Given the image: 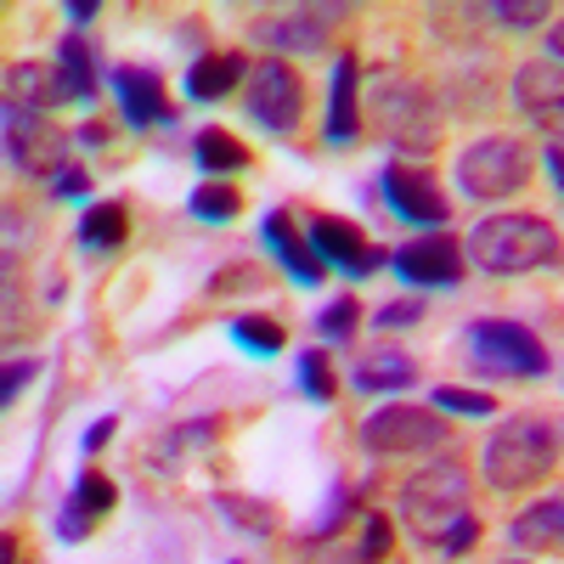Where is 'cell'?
Instances as JSON below:
<instances>
[{
    "mask_svg": "<svg viewBox=\"0 0 564 564\" xmlns=\"http://www.w3.org/2000/svg\"><path fill=\"white\" fill-rule=\"evenodd\" d=\"M294 372H300V390L311 395V401H339V367H334V356H327L322 345H311V350H300L294 356Z\"/></svg>",
    "mask_w": 564,
    "mask_h": 564,
    "instance_id": "27",
    "label": "cell"
},
{
    "mask_svg": "<svg viewBox=\"0 0 564 564\" xmlns=\"http://www.w3.org/2000/svg\"><path fill=\"white\" fill-rule=\"evenodd\" d=\"M531 170L536 164H531V148L520 135H480V141H468V148L452 159L457 193L475 198V204H502L513 193H525Z\"/></svg>",
    "mask_w": 564,
    "mask_h": 564,
    "instance_id": "5",
    "label": "cell"
},
{
    "mask_svg": "<svg viewBox=\"0 0 564 564\" xmlns=\"http://www.w3.org/2000/svg\"><path fill=\"white\" fill-rule=\"evenodd\" d=\"M356 441L372 463H384V457H435L452 441V430H446V412H435V406L390 401L361 423Z\"/></svg>",
    "mask_w": 564,
    "mask_h": 564,
    "instance_id": "7",
    "label": "cell"
},
{
    "mask_svg": "<svg viewBox=\"0 0 564 564\" xmlns=\"http://www.w3.org/2000/svg\"><path fill=\"white\" fill-rule=\"evenodd\" d=\"M463 356L480 379H547L553 356L547 345L513 316H480L463 327Z\"/></svg>",
    "mask_w": 564,
    "mask_h": 564,
    "instance_id": "3",
    "label": "cell"
},
{
    "mask_svg": "<svg viewBox=\"0 0 564 564\" xmlns=\"http://www.w3.org/2000/svg\"><path fill=\"white\" fill-rule=\"evenodd\" d=\"M79 249H90V254H113V249H124L130 243V209L113 198V204H85V215H79Z\"/></svg>",
    "mask_w": 564,
    "mask_h": 564,
    "instance_id": "25",
    "label": "cell"
},
{
    "mask_svg": "<svg viewBox=\"0 0 564 564\" xmlns=\"http://www.w3.org/2000/svg\"><path fill=\"white\" fill-rule=\"evenodd\" d=\"M547 63H564V18L547 23Z\"/></svg>",
    "mask_w": 564,
    "mask_h": 564,
    "instance_id": "43",
    "label": "cell"
},
{
    "mask_svg": "<svg viewBox=\"0 0 564 564\" xmlns=\"http://www.w3.org/2000/svg\"><path fill=\"white\" fill-rule=\"evenodd\" d=\"M423 311H430V294H406V300H395V305H379V327H412V322H423Z\"/></svg>",
    "mask_w": 564,
    "mask_h": 564,
    "instance_id": "36",
    "label": "cell"
},
{
    "mask_svg": "<svg viewBox=\"0 0 564 564\" xmlns=\"http://www.w3.org/2000/svg\"><path fill=\"white\" fill-rule=\"evenodd\" d=\"M34 372H40V361L34 356H23V361H7V384H0V401H18L23 390H29V379H34Z\"/></svg>",
    "mask_w": 564,
    "mask_h": 564,
    "instance_id": "37",
    "label": "cell"
},
{
    "mask_svg": "<svg viewBox=\"0 0 564 564\" xmlns=\"http://www.w3.org/2000/svg\"><path fill=\"white\" fill-rule=\"evenodd\" d=\"M345 7H282V12H265L254 18V40L271 45V57H316L334 45V29H339Z\"/></svg>",
    "mask_w": 564,
    "mask_h": 564,
    "instance_id": "10",
    "label": "cell"
},
{
    "mask_svg": "<svg viewBox=\"0 0 564 564\" xmlns=\"http://www.w3.org/2000/svg\"><path fill=\"white\" fill-rule=\"evenodd\" d=\"M435 412H452V417H491L497 412V395L491 390H457V384H441L430 395Z\"/></svg>",
    "mask_w": 564,
    "mask_h": 564,
    "instance_id": "33",
    "label": "cell"
},
{
    "mask_svg": "<svg viewBox=\"0 0 564 564\" xmlns=\"http://www.w3.org/2000/svg\"><path fill=\"white\" fill-rule=\"evenodd\" d=\"M508 564H520V558H508Z\"/></svg>",
    "mask_w": 564,
    "mask_h": 564,
    "instance_id": "46",
    "label": "cell"
},
{
    "mask_svg": "<svg viewBox=\"0 0 564 564\" xmlns=\"http://www.w3.org/2000/svg\"><path fill=\"white\" fill-rule=\"evenodd\" d=\"M113 430H119V417H97V423H90V430H85V457H97L113 441Z\"/></svg>",
    "mask_w": 564,
    "mask_h": 564,
    "instance_id": "39",
    "label": "cell"
},
{
    "mask_svg": "<svg viewBox=\"0 0 564 564\" xmlns=\"http://www.w3.org/2000/svg\"><path fill=\"white\" fill-rule=\"evenodd\" d=\"M390 271L406 282V289H457L463 271H468V254H463L457 238L430 231V238H412V243L390 249Z\"/></svg>",
    "mask_w": 564,
    "mask_h": 564,
    "instance_id": "14",
    "label": "cell"
},
{
    "mask_svg": "<svg viewBox=\"0 0 564 564\" xmlns=\"http://www.w3.org/2000/svg\"><path fill=\"white\" fill-rule=\"evenodd\" d=\"M108 85L119 97V113L130 130H153V124H175V102L164 90V74L148 68V63H113L108 68Z\"/></svg>",
    "mask_w": 564,
    "mask_h": 564,
    "instance_id": "15",
    "label": "cell"
},
{
    "mask_svg": "<svg viewBox=\"0 0 564 564\" xmlns=\"http://www.w3.org/2000/svg\"><path fill=\"white\" fill-rule=\"evenodd\" d=\"M113 508H119V486H113V475H102V468H79L74 497L63 502L57 536H63V542H85L90 531H97L102 513H113Z\"/></svg>",
    "mask_w": 564,
    "mask_h": 564,
    "instance_id": "18",
    "label": "cell"
},
{
    "mask_svg": "<svg viewBox=\"0 0 564 564\" xmlns=\"http://www.w3.org/2000/svg\"><path fill=\"white\" fill-rule=\"evenodd\" d=\"M542 164H547V181H553V193L564 198V148H547V153H542Z\"/></svg>",
    "mask_w": 564,
    "mask_h": 564,
    "instance_id": "41",
    "label": "cell"
},
{
    "mask_svg": "<svg viewBox=\"0 0 564 564\" xmlns=\"http://www.w3.org/2000/svg\"><path fill=\"white\" fill-rule=\"evenodd\" d=\"M390 553H395V520H390V513H379V508H367V513H361L356 558H361V564H384Z\"/></svg>",
    "mask_w": 564,
    "mask_h": 564,
    "instance_id": "31",
    "label": "cell"
},
{
    "mask_svg": "<svg viewBox=\"0 0 564 564\" xmlns=\"http://www.w3.org/2000/svg\"><path fill=\"white\" fill-rule=\"evenodd\" d=\"M231 339H238L249 356H282V345H289V327H282L276 316L249 311V316H231Z\"/></svg>",
    "mask_w": 564,
    "mask_h": 564,
    "instance_id": "28",
    "label": "cell"
},
{
    "mask_svg": "<svg viewBox=\"0 0 564 564\" xmlns=\"http://www.w3.org/2000/svg\"><path fill=\"white\" fill-rule=\"evenodd\" d=\"M7 164L29 181H45L52 186L68 164H74V141L45 119V113H29V108H12L7 102Z\"/></svg>",
    "mask_w": 564,
    "mask_h": 564,
    "instance_id": "9",
    "label": "cell"
},
{
    "mask_svg": "<svg viewBox=\"0 0 564 564\" xmlns=\"http://www.w3.org/2000/svg\"><path fill=\"white\" fill-rule=\"evenodd\" d=\"M486 18H497L502 29H536V23H553V7H542V0H502V7H486Z\"/></svg>",
    "mask_w": 564,
    "mask_h": 564,
    "instance_id": "34",
    "label": "cell"
},
{
    "mask_svg": "<svg viewBox=\"0 0 564 564\" xmlns=\"http://www.w3.org/2000/svg\"><path fill=\"white\" fill-rule=\"evenodd\" d=\"M79 148H108V124H97V119H90V124H79Z\"/></svg>",
    "mask_w": 564,
    "mask_h": 564,
    "instance_id": "42",
    "label": "cell"
},
{
    "mask_svg": "<svg viewBox=\"0 0 564 564\" xmlns=\"http://www.w3.org/2000/svg\"><path fill=\"white\" fill-rule=\"evenodd\" d=\"M231 289H243V294H265V289H271V276H265L254 260H231V265H220V271L209 276V300H226Z\"/></svg>",
    "mask_w": 564,
    "mask_h": 564,
    "instance_id": "32",
    "label": "cell"
},
{
    "mask_svg": "<svg viewBox=\"0 0 564 564\" xmlns=\"http://www.w3.org/2000/svg\"><path fill=\"white\" fill-rule=\"evenodd\" d=\"M513 108L525 113L531 130L547 135V148H564V68L547 57H531L513 68Z\"/></svg>",
    "mask_w": 564,
    "mask_h": 564,
    "instance_id": "13",
    "label": "cell"
},
{
    "mask_svg": "<svg viewBox=\"0 0 564 564\" xmlns=\"http://www.w3.org/2000/svg\"><path fill=\"white\" fill-rule=\"evenodd\" d=\"M311 553H316V564H361L356 547L345 553V547H334V542H311Z\"/></svg>",
    "mask_w": 564,
    "mask_h": 564,
    "instance_id": "40",
    "label": "cell"
},
{
    "mask_svg": "<svg viewBox=\"0 0 564 564\" xmlns=\"http://www.w3.org/2000/svg\"><path fill=\"white\" fill-rule=\"evenodd\" d=\"M379 130L395 153H435L441 148V130H446V113L435 102V90L423 79H395V74H379Z\"/></svg>",
    "mask_w": 564,
    "mask_h": 564,
    "instance_id": "6",
    "label": "cell"
},
{
    "mask_svg": "<svg viewBox=\"0 0 564 564\" xmlns=\"http://www.w3.org/2000/svg\"><path fill=\"white\" fill-rule=\"evenodd\" d=\"M7 102L12 108H29V113H45V108H57L68 97H63L57 68H45L34 57H18V63H7Z\"/></svg>",
    "mask_w": 564,
    "mask_h": 564,
    "instance_id": "23",
    "label": "cell"
},
{
    "mask_svg": "<svg viewBox=\"0 0 564 564\" xmlns=\"http://www.w3.org/2000/svg\"><path fill=\"white\" fill-rule=\"evenodd\" d=\"M558 452H564V430L542 412H513L502 417V430L486 435V452H480V475L491 491L513 497V491H531L542 486L553 468H558Z\"/></svg>",
    "mask_w": 564,
    "mask_h": 564,
    "instance_id": "1",
    "label": "cell"
},
{
    "mask_svg": "<svg viewBox=\"0 0 564 564\" xmlns=\"http://www.w3.org/2000/svg\"><path fill=\"white\" fill-rule=\"evenodd\" d=\"M186 209H193L198 220H209V226H226V220H238L243 215V193L231 181H204L193 198H186Z\"/></svg>",
    "mask_w": 564,
    "mask_h": 564,
    "instance_id": "30",
    "label": "cell"
},
{
    "mask_svg": "<svg viewBox=\"0 0 564 564\" xmlns=\"http://www.w3.org/2000/svg\"><path fill=\"white\" fill-rule=\"evenodd\" d=\"M193 159H198L204 175H238V170L254 164L249 141H243V135H231L226 124H204V130L193 135Z\"/></svg>",
    "mask_w": 564,
    "mask_h": 564,
    "instance_id": "24",
    "label": "cell"
},
{
    "mask_svg": "<svg viewBox=\"0 0 564 564\" xmlns=\"http://www.w3.org/2000/svg\"><path fill=\"white\" fill-rule=\"evenodd\" d=\"M356 327H361V300H356V294H339V300H327V305L316 311V339H322V350L350 345Z\"/></svg>",
    "mask_w": 564,
    "mask_h": 564,
    "instance_id": "29",
    "label": "cell"
},
{
    "mask_svg": "<svg viewBox=\"0 0 564 564\" xmlns=\"http://www.w3.org/2000/svg\"><path fill=\"white\" fill-rule=\"evenodd\" d=\"M305 238H311V249L322 254L327 271H345V276H356V282L390 265V249L372 243L356 220H339V215H311V220H305Z\"/></svg>",
    "mask_w": 564,
    "mask_h": 564,
    "instance_id": "12",
    "label": "cell"
},
{
    "mask_svg": "<svg viewBox=\"0 0 564 564\" xmlns=\"http://www.w3.org/2000/svg\"><path fill=\"white\" fill-rule=\"evenodd\" d=\"M231 564H238V558H231Z\"/></svg>",
    "mask_w": 564,
    "mask_h": 564,
    "instance_id": "47",
    "label": "cell"
},
{
    "mask_svg": "<svg viewBox=\"0 0 564 564\" xmlns=\"http://www.w3.org/2000/svg\"><path fill=\"white\" fill-rule=\"evenodd\" d=\"M508 542L520 553H564V497H542L508 520Z\"/></svg>",
    "mask_w": 564,
    "mask_h": 564,
    "instance_id": "22",
    "label": "cell"
},
{
    "mask_svg": "<svg viewBox=\"0 0 564 564\" xmlns=\"http://www.w3.org/2000/svg\"><path fill=\"white\" fill-rule=\"evenodd\" d=\"M249 68L254 63L243 52H204V57H193V68H186V97L193 102H220L238 85H249Z\"/></svg>",
    "mask_w": 564,
    "mask_h": 564,
    "instance_id": "20",
    "label": "cell"
},
{
    "mask_svg": "<svg viewBox=\"0 0 564 564\" xmlns=\"http://www.w3.org/2000/svg\"><path fill=\"white\" fill-rule=\"evenodd\" d=\"M243 108L265 135H294L305 124V74L289 57H260L243 85Z\"/></svg>",
    "mask_w": 564,
    "mask_h": 564,
    "instance_id": "8",
    "label": "cell"
},
{
    "mask_svg": "<svg viewBox=\"0 0 564 564\" xmlns=\"http://www.w3.org/2000/svg\"><path fill=\"white\" fill-rule=\"evenodd\" d=\"M361 135V63L356 52L334 57V74H327V119H322V141L327 148H350Z\"/></svg>",
    "mask_w": 564,
    "mask_h": 564,
    "instance_id": "16",
    "label": "cell"
},
{
    "mask_svg": "<svg viewBox=\"0 0 564 564\" xmlns=\"http://www.w3.org/2000/svg\"><path fill=\"white\" fill-rule=\"evenodd\" d=\"M57 79H63V97L68 102H97V90L108 85L102 74V57H97V45H90L85 34H63L57 40Z\"/></svg>",
    "mask_w": 564,
    "mask_h": 564,
    "instance_id": "19",
    "label": "cell"
},
{
    "mask_svg": "<svg viewBox=\"0 0 564 564\" xmlns=\"http://www.w3.org/2000/svg\"><path fill=\"white\" fill-rule=\"evenodd\" d=\"M463 254L486 276H531V271H558L564 265V238L542 215H491L463 238Z\"/></svg>",
    "mask_w": 564,
    "mask_h": 564,
    "instance_id": "2",
    "label": "cell"
},
{
    "mask_svg": "<svg viewBox=\"0 0 564 564\" xmlns=\"http://www.w3.org/2000/svg\"><path fill=\"white\" fill-rule=\"evenodd\" d=\"M215 513H226V520L238 525V531H249V536H271L282 525V508L276 502L243 497V491H215Z\"/></svg>",
    "mask_w": 564,
    "mask_h": 564,
    "instance_id": "26",
    "label": "cell"
},
{
    "mask_svg": "<svg viewBox=\"0 0 564 564\" xmlns=\"http://www.w3.org/2000/svg\"><path fill=\"white\" fill-rule=\"evenodd\" d=\"M52 198H90V170H79V164H68L52 186H45Z\"/></svg>",
    "mask_w": 564,
    "mask_h": 564,
    "instance_id": "38",
    "label": "cell"
},
{
    "mask_svg": "<svg viewBox=\"0 0 564 564\" xmlns=\"http://www.w3.org/2000/svg\"><path fill=\"white\" fill-rule=\"evenodd\" d=\"M468 486H475L468 463H457V457H430V463L417 468V475H406L395 508H401V520L417 531V542L441 547L446 525L468 508Z\"/></svg>",
    "mask_w": 564,
    "mask_h": 564,
    "instance_id": "4",
    "label": "cell"
},
{
    "mask_svg": "<svg viewBox=\"0 0 564 564\" xmlns=\"http://www.w3.org/2000/svg\"><path fill=\"white\" fill-rule=\"evenodd\" d=\"M406 384H417V361H412L406 350H395V345L367 350V356H356V367H350V390H361V395H395V390H406Z\"/></svg>",
    "mask_w": 564,
    "mask_h": 564,
    "instance_id": "21",
    "label": "cell"
},
{
    "mask_svg": "<svg viewBox=\"0 0 564 564\" xmlns=\"http://www.w3.org/2000/svg\"><path fill=\"white\" fill-rule=\"evenodd\" d=\"M260 243L276 254V265L289 271V276L300 282V289H322L327 265H322V254L311 249L305 226H294V209H271V215L260 220Z\"/></svg>",
    "mask_w": 564,
    "mask_h": 564,
    "instance_id": "17",
    "label": "cell"
},
{
    "mask_svg": "<svg viewBox=\"0 0 564 564\" xmlns=\"http://www.w3.org/2000/svg\"><path fill=\"white\" fill-rule=\"evenodd\" d=\"M102 7H97V0H74V7H63V18L68 23H90V18H97Z\"/></svg>",
    "mask_w": 564,
    "mask_h": 564,
    "instance_id": "44",
    "label": "cell"
},
{
    "mask_svg": "<svg viewBox=\"0 0 564 564\" xmlns=\"http://www.w3.org/2000/svg\"><path fill=\"white\" fill-rule=\"evenodd\" d=\"M7 564H18V542L12 536H7Z\"/></svg>",
    "mask_w": 564,
    "mask_h": 564,
    "instance_id": "45",
    "label": "cell"
},
{
    "mask_svg": "<svg viewBox=\"0 0 564 564\" xmlns=\"http://www.w3.org/2000/svg\"><path fill=\"white\" fill-rule=\"evenodd\" d=\"M480 531H486V525H480V520H475V513H468V508H463V513H457V520L446 525V536H441V553H446V558H463L468 547H475V542H480Z\"/></svg>",
    "mask_w": 564,
    "mask_h": 564,
    "instance_id": "35",
    "label": "cell"
},
{
    "mask_svg": "<svg viewBox=\"0 0 564 564\" xmlns=\"http://www.w3.org/2000/svg\"><path fill=\"white\" fill-rule=\"evenodd\" d=\"M379 193H384L390 215H395V220H406V226L441 231V226L452 220V204H446V193H441V181H435L430 170H423V164L390 159V164H384V175H379Z\"/></svg>",
    "mask_w": 564,
    "mask_h": 564,
    "instance_id": "11",
    "label": "cell"
}]
</instances>
